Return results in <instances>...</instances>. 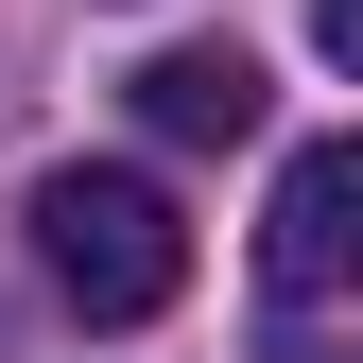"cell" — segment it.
Masks as SVG:
<instances>
[{
    "mask_svg": "<svg viewBox=\"0 0 363 363\" xmlns=\"http://www.w3.org/2000/svg\"><path fill=\"white\" fill-rule=\"evenodd\" d=\"M35 259L69 277V311L86 329H139V311H173L191 294V225H173V191L156 173H35Z\"/></svg>",
    "mask_w": 363,
    "mask_h": 363,
    "instance_id": "6da1fadb",
    "label": "cell"
},
{
    "mask_svg": "<svg viewBox=\"0 0 363 363\" xmlns=\"http://www.w3.org/2000/svg\"><path fill=\"white\" fill-rule=\"evenodd\" d=\"M259 277L277 294H363V139H311L259 208Z\"/></svg>",
    "mask_w": 363,
    "mask_h": 363,
    "instance_id": "7a4b0ae2",
    "label": "cell"
},
{
    "mask_svg": "<svg viewBox=\"0 0 363 363\" xmlns=\"http://www.w3.org/2000/svg\"><path fill=\"white\" fill-rule=\"evenodd\" d=\"M259 104H277V86H259V52H208V35L139 69V121H156V139H191V156H225V139H259Z\"/></svg>",
    "mask_w": 363,
    "mask_h": 363,
    "instance_id": "3957f363",
    "label": "cell"
},
{
    "mask_svg": "<svg viewBox=\"0 0 363 363\" xmlns=\"http://www.w3.org/2000/svg\"><path fill=\"white\" fill-rule=\"evenodd\" d=\"M311 52H329V69L363 86V0H311Z\"/></svg>",
    "mask_w": 363,
    "mask_h": 363,
    "instance_id": "277c9868",
    "label": "cell"
},
{
    "mask_svg": "<svg viewBox=\"0 0 363 363\" xmlns=\"http://www.w3.org/2000/svg\"><path fill=\"white\" fill-rule=\"evenodd\" d=\"M294 363H363V346H294Z\"/></svg>",
    "mask_w": 363,
    "mask_h": 363,
    "instance_id": "5b68a950",
    "label": "cell"
}]
</instances>
